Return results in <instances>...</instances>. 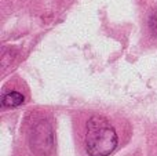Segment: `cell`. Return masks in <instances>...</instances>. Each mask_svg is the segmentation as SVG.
Masks as SVG:
<instances>
[{"label": "cell", "mask_w": 157, "mask_h": 156, "mask_svg": "<svg viewBox=\"0 0 157 156\" xmlns=\"http://www.w3.org/2000/svg\"><path fill=\"white\" fill-rule=\"evenodd\" d=\"M25 101L24 96L18 91H10L2 97V107L3 108H15L19 107Z\"/></svg>", "instance_id": "3"}, {"label": "cell", "mask_w": 157, "mask_h": 156, "mask_svg": "<svg viewBox=\"0 0 157 156\" xmlns=\"http://www.w3.org/2000/svg\"><path fill=\"white\" fill-rule=\"evenodd\" d=\"M119 144L116 130L108 119L94 116L87 123L86 151L90 156H109Z\"/></svg>", "instance_id": "1"}, {"label": "cell", "mask_w": 157, "mask_h": 156, "mask_svg": "<svg viewBox=\"0 0 157 156\" xmlns=\"http://www.w3.org/2000/svg\"><path fill=\"white\" fill-rule=\"evenodd\" d=\"M54 138H52L51 127L47 123H40L35 127L32 137V148L37 152H48L52 149Z\"/></svg>", "instance_id": "2"}, {"label": "cell", "mask_w": 157, "mask_h": 156, "mask_svg": "<svg viewBox=\"0 0 157 156\" xmlns=\"http://www.w3.org/2000/svg\"><path fill=\"white\" fill-rule=\"evenodd\" d=\"M149 29L155 36H157V8L152 13L149 18Z\"/></svg>", "instance_id": "4"}]
</instances>
